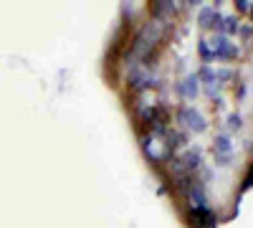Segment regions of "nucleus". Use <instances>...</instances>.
Instances as JSON below:
<instances>
[{"mask_svg":"<svg viewBox=\"0 0 253 228\" xmlns=\"http://www.w3.org/2000/svg\"><path fill=\"white\" fill-rule=\"evenodd\" d=\"M160 38H162V23H160V20H150V23L139 31V36H137V41H134V53H132V58L137 61V58L147 56V53L157 46Z\"/></svg>","mask_w":253,"mask_h":228,"instance_id":"1","label":"nucleus"},{"mask_svg":"<svg viewBox=\"0 0 253 228\" xmlns=\"http://www.w3.org/2000/svg\"><path fill=\"white\" fill-rule=\"evenodd\" d=\"M200 165V155L198 152H185L182 157H177L175 162H172V170L177 173V175H193V170Z\"/></svg>","mask_w":253,"mask_h":228,"instance_id":"2","label":"nucleus"},{"mask_svg":"<svg viewBox=\"0 0 253 228\" xmlns=\"http://www.w3.org/2000/svg\"><path fill=\"white\" fill-rule=\"evenodd\" d=\"M190 223H193V228H215V216L213 211L208 208H193V216H190Z\"/></svg>","mask_w":253,"mask_h":228,"instance_id":"3","label":"nucleus"},{"mask_svg":"<svg viewBox=\"0 0 253 228\" xmlns=\"http://www.w3.org/2000/svg\"><path fill=\"white\" fill-rule=\"evenodd\" d=\"M177 119H180V124H185V127L193 130V132H203V130H205V119H203L195 109H182V112L177 114Z\"/></svg>","mask_w":253,"mask_h":228,"instance_id":"4","label":"nucleus"},{"mask_svg":"<svg viewBox=\"0 0 253 228\" xmlns=\"http://www.w3.org/2000/svg\"><path fill=\"white\" fill-rule=\"evenodd\" d=\"M213 150H215L218 162H228V160H230V142H228V137H225V135H218V137H215Z\"/></svg>","mask_w":253,"mask_h":228,"instance_id":"5","label":"nucleus"},{"mask_svg":"<svg viewBox=\"0 0 253 228\" xmlns=\"http://www.w3.org/2000/svg\"><path fill=\"white\" fill-rule=\"evenodd\" d=\"M200 26H203V28H218V31H223L220 15H218L213 8H205V10L200 13Z\"/></svg>","mask_w":253,"mask_h":228,"instance_id":"6","label":"nucleus"},{"mask_svg":"<svg viewBox=\"0 0 253 228\" xmlns=\"http://www.w3.org/2000/svg\"><path fill=\"white\" fill-rule=\"evenodd\" d=\"M155 76L152 74H147V71H132V84L137 87V89H144V87H152L155 84Z\"/></svg>","mask_w":253,"mask_h":228,"instance_id":"7","label":"nucleus"},{"mask_svg":"<svg viewBox=\"0 0 253 228\" xmlns=\"http://www.w3.org/2000/svg\"><path fill=\"white\" fill-rule=\"evenodd\" d=\"M177 91H180L182 96H187V99H193V96L198 94V79H195V76H187L182 84L177 87Z\"/></svg>","mask_w":253,"mask_h":228,"instance_id":"8","label":"nucleus"},{"mask_svg":"<svg viewBox=\"0 0 253 228\" xmlns=\"http://www.w3.org/2000/svg\"><path fill=\"white\" fill-rule=\"evenodd\" d=\"M228 124H230L233 130H238V127H241V117H230V119H228Z\"/></svg>","mask_w":253,"mask_h":228,"instance_id":"9","label":"nucleus"},{"mask_svg":"<svg viewBox=\"0 0 253 228\" xmlns=\"http://www.w3.org/2000/svg\"><path fill=\"white\" fill-rule=\"evenodd\" d=\"M251 185H253V170H251V175H248V178H246V182H243V190H246V188H251Z\"/></svg>","mask_w":253,"mask_h":228,"instance_id":"10","label":"nucleus"},{"mask_svg":"<svg viewBox=\"0 0 253 228\" xmlns=\"http://www.w3.org/2000/svg\"><path fill=\"white\" fill-rule=\"evenodd\" d=\"M248 8H251V5L246 3V0H241V3H238V10H248Z\"/></svg>","mask_w":253,"mask_h":228,"instance_id":"11","label":"nucleus"}]
</instances>
